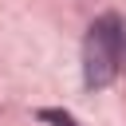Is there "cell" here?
<instances>
[{
    "mask_svg": "<svg viewBox=\"0 0 126 126\" xmlns=\"http://www.w3.org/2000/svg\"><path fill=\"white\" fill-rule=\"evenodd\" d=\"M122 67H126V20L102 16L91 24L83 39V79L91 91H98V87H110Z\"/></svg>",
    "mask_w": 126,
    "mask_h": 126,
    "instance_id": "obj_1",
    "label": "cell"
},
{
    "mask_svg": "<svg viewBox=\"0 0 126 126\" xmlns=\"http://www.w3.org/2000/svg\"><path fill=\"white\" fill-rule=\"evenodd\" d=\"M35 118H39V122H55V126H79V122H75L71 114H63V110H39Z\"/></svg>",
    "mask_w": 126,
    "mask_h": 126,
    "instance_id": "obj_2",
    "label": "cell"
}]
</instances>
